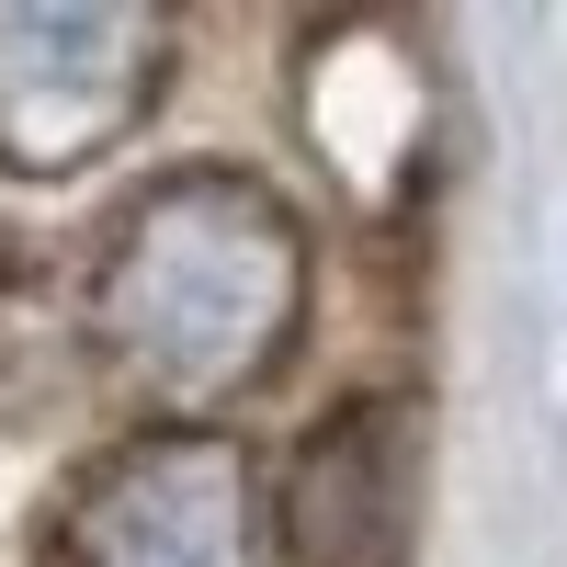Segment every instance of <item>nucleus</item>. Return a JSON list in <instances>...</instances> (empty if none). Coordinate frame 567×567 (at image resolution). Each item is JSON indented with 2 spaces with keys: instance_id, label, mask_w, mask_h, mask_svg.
<instances>
[{
  "instance_id": "f257e3e1",
  "label": "nucleus",
  "mask_w": 567,
  "mask_h": 567,
  "mask_svg": "<svg viewBox=\"0 0 567 567\" xmlns=\"http://www.w3.org/2000/svg\"><path fill=\"white\" fill-rule=\"evenodd\" d=\"M307 307V239L261 182L194 171L125 216L103 272V341L159 409H216L284 363V329Z\"/></svg>"
},
{
  "instance_id": "f03ea898",
  "label": "nucleus",
  "mask_w": 567,
  "mask_h": 567,
  "mask_svg": "<svg viewBox=\"0 0 567 567\" xmlns=\"http://www.w3.org/2000/svg\"><path fill=\"white\" fill-rule=\"evenodd\" d=\"M159 45L148 12H0V159L69 171L114 148L159 91Z\"/></svg>"
},
{
  "instance_id": "7ed1b4c3",
  "label": "nucleus",
  "mask_w": 567,
  "mask_h": 567,
  "mask_svg": "<svg viewBox=\"0 0 567 567\" xmlns=\"http://www.w3.org/2000/svg\"><path fill=\"white\" fill-rule=\"evenodd\" d=\"M58 567H250V477L216 432H148L69 488Z\"/></svg>"
},
{
  "instance_id": "20e7f679",
  "label": "nucleus",
  "mask_w": 567,
  "mask_h": 567,
  "mask_svg": "<svg viewBox=\"0 0 567 567\" xmlns=\"http://www.w3.org/2000/svg\"><path fill=\"white\" fill-rule=\"evenodd\" d=\"M284 556L296 567H409L420 534V409L409 398H363L329 409L284 465Z\"/></svg>"
}]
</instances>
